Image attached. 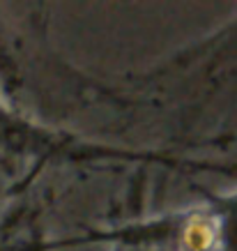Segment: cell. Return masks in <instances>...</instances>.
Listing matches in <instances>:
<instances>
[{"label": "cell", "mask_w": 237, "mask_h": 251, "mask_svg": "<svg viewBox=\"0 0 237 251\" xmlns=\"http://www.w3.org/2000/svg\"><path fill=\"white\" fill-rule=\"evenodd\" d=\"M216 221L212 217H191L182 230V244L187 251H210L216 242Z\"/></svg>", "instance_id": "obj_1"}]
</instances>
